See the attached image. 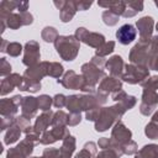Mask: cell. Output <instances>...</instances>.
<instances>
[{"instance_id":"1","label":"cell","mask_w":158,"mask_h":158,"mask_svg":"<svg viewBox=\"0 0 158 158\" xmlns=\"http://www.w3.org/2000/svg\"><path fill=\"white\" fill-rule=\"evenodd\" d=\"M136 33H137V32H136V28H135L132 25L126 23V25L121 26V27L117 30L116 37H117V40H118L120 43H122V44H128V43H131V42L136 38Z\"/></svg>"}]
</instances>
